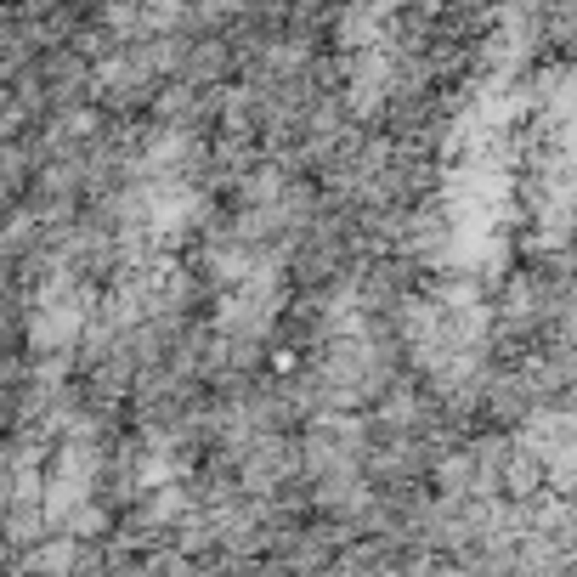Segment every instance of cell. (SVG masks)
<instances>
[{"label": "cell", "mask_w": 577, "mask_h": 577, "mask_svg": "<svg viewBox=\"0 0 577 577\" xmlns=\"http://www.w3.org/2000/svg\"><path fill=\"white\" fill-rule=\"evenodd\" d=\"M68 125H74V131H91V125H97V119H86V113H74V119H68ZM57 131H63V125H57ZM68 142H79V136H57V142H51V147H57V153H63V147H68Z\"/></svg>", "instance_id": "1"}]
</instances>
